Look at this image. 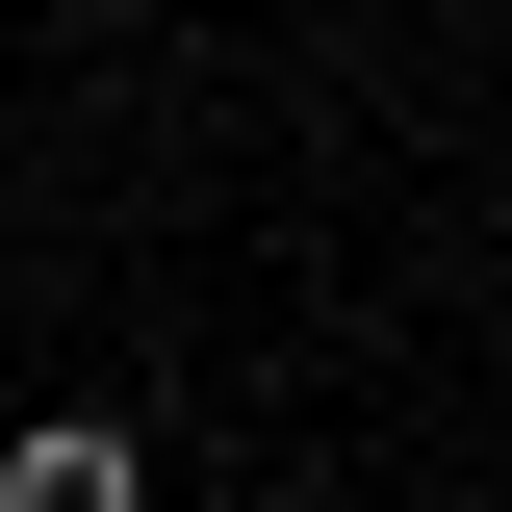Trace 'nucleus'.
<instances>
[{
	"label": "nucleus",
	"mask_w": 512,
	"mask_h": 512,
	"mask_svg": "<svg viewBox=\"0 0 512 512\" xmlns=\"http://www.w3.org/2000/svg\"><path fill=\"white\" fill-rule=\"evenodd\" d=\"M0 512H154V436L128 410H26L0 436Z\"/></svg>",
	"instance_id": "1"
}]
</instances>
